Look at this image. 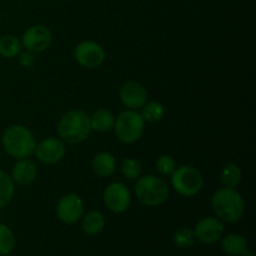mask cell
I'll return each mask as SVG.
<instances>
[{
	"mask_svg": "<svg viewBox=\"0 0 256 256\" xmlns=\"http://www.w3.org/2000/svg\"><path fill=\"white\" fill-rule=\"evenodd\" d=\"M120 170H122V174L124 178L129 180H136L142 175V162L135 158H126L122 162Z\"/></svg>",
	"mask_w": 256,
	"mask_h": 256,
	"instance_id": "obj_25",
	"label": "cell"
},
{
	"mask_svg": "<svg viewBox=\"0 0 256 256\" xmlns=\"http://www.w3.org/2000/svg\"><path fill=\"white\" fill-rule=\"evenodd\" d=\"M104 204L109 212L114 214H122L129 209L132 204V194L130 190L122 182H112L104 190Z\"/></svg>",
	"mask_w": 256,
	"mask_h": 256,
	"instance_id": "obj_8",
	"label": "cell"
},
{
	"mask_svg": "<svg viewBox=\"0 0 256 256\" xmlns=\"http://www.w3.org/2000/svg\"><path fill=\"white\" fill-rule=\"evenodd\" d=\"M195 240H196V238H195L194 230L190 229V228H180L172 235L174 244L182 249L192 248L195 244Z\"/></svg>",
	"mask_w": 256,
	"mask_h": 256,
	"instance_id": "obj_24",
	"label": "cell"
},
{
	"mask_svg": "<svg viewBox=\"0 0 256 256\" xmlns=\"http://www.w3.org/2000/svg\"><path fill=\"white\" fill-rule=\"evenodd\" d=\"M242 170H240L239 165L235 164V162L226 164L222 169V172H220V182L224 185V188L235 189L236 186H239V184L242 182Z\"/></svg>",
	"mask_w": 256,
	"mask_h": 256,
	"instance_id": "obj_19",
	"label": "cell"
},
{
	"mask_svg": "<svg viewBox=\"0 0 256 256\" xmlns=\"http://www.w3.org/2000/svg\"><path fill=\"white\" fill-rule=\"evenodd\" d=\"M155 168L162 175H172L176 169V162L170 155H160L155 162Z\"/></svg>",
	"mask_w": 256,
	"mask_h": 256,
	"instance_id": "obj_26",
	"label": "cell"
},
{
	"mask_svg": "<svg viewBox=\"0 0 256 256\" xmlns=\"http://www.w3.org/2000/svg\"><path fill=\"white\" fill-rule=\"evenodd\" d=\"M224 222L218 218L208 216L199 220L194 229L196 240L202 244H214L224 236Z\"/></svg>",
	"mask_w": 256,
	"mask_h": 256,
	"instance_id": "obj_12",
	"label": "cell"
},
{
	"mask_svg": "<svg viewBox=\"0 0 256 256\" xmlns=\"http://www.w3.org/2000/svg\"><path fill=\"white\" fill-rule=\"evenodd\" d=\"M22 42L14 35H4L0 38V55L6 59L16 58L22 52Z\"/></svg>",
	"mask_w": 256,
	"mask_h": 256,
	"instance_id": "obj_20",
	"label": "cell"
},
{
	"mask_svg": "<svg viewBox=\"0 0 256 256\" xmlns=\"http://www.w3.org/2000/svg\"><path fill=\"white\" fill-rule=\"evenodd\" d=\"M15 248V235L8 225L0 222V256H8Z\"/></svg>",
	"mask_w": 256,
	"mask_h": 256,
	"instance_id": "obj_23",
	"label": "cell"
},
{
	"mask_svg": "<svg viewBox=\"0 0 256 256\" xmlns=\"http://www.w3.org/2000/svg\"><path fill=\"white\" fill-rule=\"evenodd\" d=\"M58 136L68 144H80L89 138L92 132L90 115L82 110L74 109L60 118L56 126Z\"/></svg>",
	"mask_w": 256,
	"mask_h": 256,
	"instance_id": "obj_2",
	"label": "cell"
},
{
	"mask_svg": "<svg viewBox=\"0 0 256 256\" xmlns=\"http://www.w3.org/2000/svg\"><path fill=\"white\" fill-rule=\"evenodd\" d=\"M119 96L122 105L132 110L142 109V105L148 102L146 89L140 82H134V80L126 82L122 85Z\"/></svg>",
	"mask_w": 256,
	"mask_h": 256,
	"instance_id": "obj_13",
	"label": "cell"
},
{
	"mask_svg": "<svg viewBox=\"0 0 256 256\" xmlns=\"http://www.w3.org/2000/svg\"><path fill=\"white\" fill-rule=\"evenodd\" d=\"M52 40V32L45 25H32L28 28L22 36V45L32 52H42L50 46Z\"/></svg>",
	"mask_w": 256,
	"mask_h": 256,
	"instance_id": "obj_10",
	"label": "cell"
},
{
	"mask_svg": "<svg viewBox=\"0 0 256 256\" xmlns=\"http://www.w3.org/2000/svg\"><path fill=\"white\" fill-rule=\"evenodd\" d=\"M212 208L219 220L226 224L238 222L245 214V202L235 189L222 188L212 198Z\"/></svg>",
	"mask_w": 256,
	"mask_h": 256,
	"instance_id": "obj_1",
	"label": "cell"
},
{
	"mask_svg": "<svg viewBox=\"0 0 256 256\" xmlns=\"http://www.w3.org/2000/svg\"><path fill=\"white\" fill-rule=\"evenodd\" d=\"M38 168L32 160L29 158L19 159L14 164L12 170V182L19 185H29L36 179Z\"/></svg>",
	"mask_w": 256,
	"mask_h": 256,
	"instance_id": "obj_14",
	"label": "cell"
},
{
	"mask_svg": "<svg viewBox=\"0 0 256 256\" xmlns=\"http://www.w3.org/2000/svg\"><path fill=\"white\" fill-rule=\"evenodd\" d=\"M92 130L99 132H106L114 129L115 115L108 109H99L90 116Z\"/></svg>",
	"mask_w": 256,
	"mask_h": 256,
	"instance_id": "obj_18",
	"label": "cell"
},
{
	"mask_svg": "<svg viewBox=\"0 0 256 256\" xmlns=\"http://www.w3.org/2000/svg\"><path fill=\"white\" fill-rule=\"evenodd\" d=\"M172 185L178 194L192 198L199 194L204 186L202 175L196 168L184 165L175 169L172 174Z\"/></svg>",
	"mask_w": 256,
	"mask_h": 256,
	"instance_id": "obj_6",
	"label": "cell"
},
{
	"mask_svg": "<svg viewBox=\"0 0 256 256\" xmlns=\"http://www.w3.org/2000/svg\"><path fill=\"white\" fill-rule=\"evenodd\" d=\"M135 195L142 205L149 208L164 204L169 198V186L166 182L155 175H144L136 179L134 188Z\"/></svg>",
	"mask_w": 256,
	"mask_h": 256,
	"instance_id": "obj_4",
	"label": "cell"
},
{
	"mask_svg": "<svg viewBox=\"0 0 256 256\" xmlns=\"http://www.w3.org/2000/svg\"><path fill=\"white\" fill-rule=\"evenodd\" d=\"M82 230L84 234L94 236V235L100 234L105 228V216L100 212L92 210L82 215Z\"/></svg>",
	"mask_w": 256,
	"mask_h": 256,
	"instance_id": "obj_17",
	"label": "cell"
},
{
	"mask_svg": "<svg viewBox=\"0 0 256 256\" xmlns=\"http://www.w3.org/2000/svg\"><path fill=\"white\" fill-rule=\"evenodd\" d=\"M220 240H222V250L229 256H240L249 249L246 238L240 234H228Z\"/></svg>",
	"mask_w": 256,
	"mask_h": 256,
	"instance_id": "obj_16",
	"label": "cell"
},
{
	"mask_svg": "<svg viewBox=\"0 0 256 256\" xmlns=\"http://www.w3.org/2000/svg\"><path fill=\"white\" fill-rule=\"evenodd\" d=\"M14 184L15 182H12V176L0 170V209H4L14 198Z\"/></svg>",
	"mask_w": 256,
	"mask_h": 256,
	"instance_id": "obj_21",
	"label": "cell"
},
{
	"mask_svg": "<svg viewBox=\"0 0 256 256\" xmlns=\"http://www.w3.org/2000/svg\"><path fill=\"white\" fill-rule=\"evenodd\" d=\"M145 120L138 110L126 109L115 118L114 132L124 144H134L144 134Z\"/></svg>",
	"mask_w": 256,
	"mask_h": 256,
	"instance_id": "obj_5",
	"label": "cell"
},
{
	"mask_svg": "<svg viewBox=\"0 0 256 256\" xmlns=\"http://www.w3.org/2000/svg\"><path fill=\"white\" fill-rule=\"evenodd\" d=\"M92 172L99 178H109L116 170V159L110 152H99L92 159Z\"/></svg>",
	"mask_w": 256,
	"mask_h": 256,
	"instance_id": "obj_15",
	"label": "cell"
},
{
	"mask_svg": "<svg viewBox=\"0 0 256 256\" xmlns=\"http://www.w3.org/2000/svg\"><path fill=\"white\" fill-rule=\"evenodd\" d=\"M240 256H255V254H254V252H252V250H250V249H248L246 252H242V254L240 255Z\"/></svg>",
	"mask_w": 256,
	"mask_h": 256,
	"instance_id": "obj_28",
	"label": "cell"
},
{
	"mask_svg": "<svg viewBox=\"0 0 256 256\" xmlns=\"http://www.w3.org/2000/svg\"><path fill=\"white\" fill-rule=\"evenodd\" d=\"M56 215L60 222L64 224H75L84 215V202L79 195L74 192L65 194L58 202Z\"/></svg>",
	"mask_w": 256,
	"mask_h": 256,
	"instance_id": "obj_9",
	"label": "cell"
},
{
	"mask_svg": "<svg viewBox=\"0 0 256 256\" xmlns=\"http://www.w3.org/2000/svg\"><path fill=\"white\" fill-rule=\"evenodd\" d=\"M142 116L148 122H158L164 118L165 108L159 102H146L142 108Z\"/></svg>",
	"mask_w": 256,
	"mask_h": 256,
	"instance_id": "obj_22",
	"label": "cell"
},
{
	"mask_svg": "<svg viewBox=\"0 0 256 256\" xmlns=\"http://www.w3.org/2000/svg\"><path fill=\"white\" fill-rule=\"evenodd\" d=\"M64 142L56 138H45L35 146L34 155L40 162L45 165H54L62 162L65 156Z\"/></svg>",
	"mask_w": 256,
	"mask_h": 256,
	"instance_id": "obj_11",
	"label": "cell"
},
{
	"mask_svg": "<svg viewBox=\"0 0 256 256\" xmlns=\"http://www.w3.org/2000/svg\"><path fill=\"white\" fill-rule=\"evenodd\" d=\"M2 145L9 156L19 160L34 154L36 140L29 128L16 124L6 128L2 136Z\"/></svg>",
	"mask_w": 256,
	"mask_h": 256,
	"instance_id": "obj_3",
	"label": "cell"
},
{
	"mask_svg": "<svg viewBox=\"0 0 256 256\" xmlns=\"http://www.w3.org/2000/svg\"><path fill=\"white\" fill-rule=\"evenodd\" d=\"M74 58L79 65L86 69H96L105 62V50L99 42L85 40L79 42L74 49Z\"/></svg>",
	"mask_w": 256,
	"mask_h": 256,
	"instance_id": "obj_7",
	"label": "cell"
},
{
	"mask_svg": "<svg viewBox=\"0 0 256 256\" xmlns=\"http://www.w3.org/2000/svg\"><path fill=\"white\" fill-rule=\"evenodd\" d=\"M18 62H19V65L22 68H25V69L32 68L35 64L34 52H29V50H25L24 52H20V54L18 55Z\"/></svg>",
	"mask_w": 256,
	"mask_h": 256,
	"instance_id": "obj_27",
	"label": "cell"
}]
</instances>
